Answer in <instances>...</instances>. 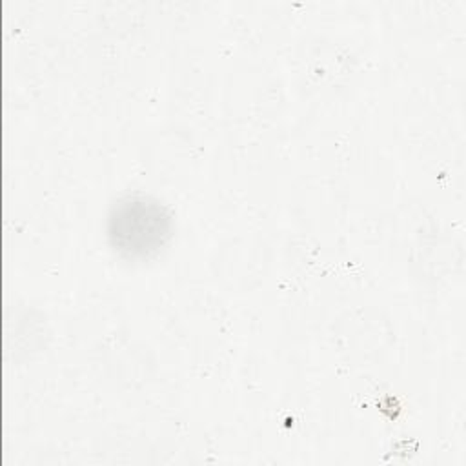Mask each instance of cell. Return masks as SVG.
I'll return each instance as SVG.
<instances>
[{"mask_svg":"<svg viewBox=\"0 0 466 466\" xmlns=\"http://www.w3.org/2000/svg\"><path fill=\"white\" fill-rule=\"evenodd\" d=\"M106 231L118 257L129 262H147L158 257L173 238L175 218L158 198L133 193L111 204Z\"/></svg>","mask_w":466,"mask_h":466,"instance_id":"obj_1","label":"cell"}]
</instances>
